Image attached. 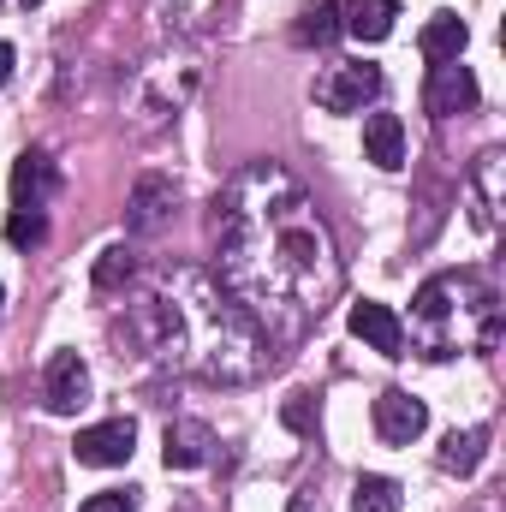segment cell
Listing matches in <instances>:
<instances>
[{"label": "cell", "mask_w": 506, "mask_h": 512, "mask_svg": "<svg viewBox=\"0 0 506 512\" xmlns=\"http://www.w3.org/2000/svg\"><path fill=\"white\" fill-rule=\"evenodd\" d=\"M215 280L268 334V346L322 322L340 262L286 167L256 161L227 185V197H215Z\"/></svg>", "instance_id": "6da1fadb"}, {"label": "cell", "mask_w": 506, "mask_h": 512, "mask_svg": "<svg viewBox=\"0 0 506 512\" xmlns=\"http://www.w3.org/2000/svg\"><path fill=\"white\" fill-rule=\"evenodd\" d=\"M376 96H381V66H370V60H340L316 78V102L328 114H358Z\"/></svg>", "instance_id": "7a4b0ae2"}, {"label": "cell", "mask_w": 506, "mask_h": 512, "mask_svg": "<svg viewBox=\"0 0 506 512\" xmlns=\"http://www.w3.org/2000/svg\"><path fill=\"white\" fill-rule=\"evenodd\" d=\"M131 447H137V423L131 417H108V423H90L78 441H72V453H78V465H96V471H114V465H126Z\"/></svg>", "instance_id": "3957f363"}, {"label": "cell", "mask_w": 506, "mask_h": 512, "mask_svg": "<svg viewBox=\"0 0 506 512\" xmlns=\"http://www.w3.org/2000/svg\"><path fill=\"white\" fill-rule=\"evenodd\" d=\"M42 405L54 417H72L78 405H90V370L78 352H54L48 370H42Z\"/></svg>", "instance_id": "277c9868"}, {"label": "cell", "mask_w": 506, "mask_h": 512, "mask_svg": "<svg viewBox=\"0 0 506 512\" xmlns=\"http://www.w3.org/2000/svg\"><path fill=\"white\" fill-rule=\"evenodd\" d=\"M423 108L435 120H453V114H471L477 108V78L471 66L447 60V66H429V84H423Z\"/></svg>", "instance_id": "5b68a950"}, {"label": "cell", "mask_w": 506, "mask_h": 512, "mask_svg": "<svg viewBox=\"0 0 506 512\" xmlns=\"http://www.w3.org/2000/svg\"><path fill=\"white\" fill-rule=\"evenodd\" d=\"M423 429H429V405L411 399L405 387H387V393L376 399V435L387 441V447H411Z\"/></svg>", "instance_id": "8992f818"}, {"label": "cell", "mask_w": 506, "mask_h": 512, "mask_svg": "<svg viewBox=\"0 0 506 512\" xmlns=\"http://www.w3.org/2000/svg\"><path fill=\"white\" fill-rule=\"evenodd\" d=\"M346 328H352L370 352H381V358H405V322H399L387 304H376V298H358L352 316H346Z\"/></svg>", "instance_id": "52a82bcc"}, {"label": "cell", "mask_w": 506, "mask_h": 512, "mask_svg": "<svg viewBox=\"0 0 506 512\" xmlns=\"http://www.w3.org/2000/svg\"><path fill=\"white\" fill-rule=\"evenodd\" d=\"M54 185H60V173H54L48 149H24L12 161V209H42L54 197Z\"/></svg>", "instance_id": "ba28073f"}, {"label": "cell", "mask_w": 506, "mask_h": 512, "mask_svg": "<svg viewBox=\"0 0 506 512\" xmlns=\"http://www.w3.org/2000/svg\"><path fill=\"white\" fill-rule=\"evenodd\" d=\"M209 453H215L209 423H197V417L167 423V435H161V459H167V471H197V465H209Z\"/></svg>", "instance_id": "9c48e42d"}, {"label": "cell", "mask_w": 506, "mask_h": 512, "mask_svg": "<svg viewBox=\"0 0 506 512\" xmlns=\"http://www.w3.org/2000/svg\"><path fill=\"white\" fill-rule=\"evenodd\" d=\"M399 18V0H346L340 6V36L352 42H387Z\"/></svg>", "instance_id": "30bf717a"}, {"label": "cell", "mask_w": 506, "mask_h": 512, "mask_svg": "<svg viewBox=\"0 0 506 512\" xmlns=\"http://www.w3.org/2000/svg\"><path fill=\"white\" fill-rule=\"evenodd\" d=\"M167 209H173V179L149 173V179H137V191H131L126 227H131V233H155V227L167 221Z\"/></svg>", "instance_id": "8fae6325"}, {"label": "cell", "mask_w": 506, "mask_h": 512, "mask_svg": "<svg viewBox=\"0 0 506 512\" xmlns=\"http://www.w3.org/2000/svg\"><path fill=\"white\" fill-rule=\"evenodd\" d=\"M465 42H471V30H465V18H459V12H435V18L423 24V36H417V48H423V60H429V66L459 60V54H465Z\"/></svg>", "instance_id": "7c38bea8"}, {"label": "cell", "mask_w": 506, "mask_h": 512, "mask_svg": "<svg viewBox=\"0 0 506 512\" xmlns=\"http://www.w3.org/2000/svg\"><path fill=\"white\" fill-rule=\"evenodd\" d=\"M364 155L376 161L381 173L405 167V126H399V114H370L364 120Z\"/></svg>", "instance_id": "4fadbf2b"}, {"label": "cell", "mask_w": 506, "mask_h": 512, "mask_svg": "<svg viewBox=\"0 0 506 512\" xmlns=\"http://www.w3.org/2000/svg\"><path fill=\"white\" fill-rule=\"evenodd\" d=\"M483 447H489V429H453V435L441 441V471L471 477V471L483 465Z\"/></svg>", "instance_id": "5bb4252c"}, {"label": "cell", "mask_w": 506, "mask_h": 512, "mask_svg": "<svg viewBox=\"0 0 506 512\" xmlns=\"http://www.w3.org/2000/svg\"><path fill=\"white\" fill-rule=\"evenodd\" d=\"M334 36H340V6H334V0L304 6V18L292 24V42H298V48H328Z\"/></svg>", "instance_id": "9a60e30c"}, {"label": "cell", "mask_w": 506, "mask_h": 512, "mask_svg": "<svg viewBox=\"0 0 506 512\" xmlns=\"http://www.w3.org/2000/svg\"><path fill=\"white\" fill-rule=\"evenodd\" d=\"M399 483L393 477H358V489H352V512H399Z\"/></svg>", "instance_id": "2e32d148"}, {"label": "cell", "mask_w": 506, "mask_h": 512, "mask_svg": "<svg viewBox=\"0 0 506 512\" xmlns=\"http://www.w3.org/2000/svg\"><path fill=\"white\" fill-rule=\"evenodd\" d=\"M131 274H137V256H131L126 245H108V251L96 256V274H90V280H96V292H120Z\"/></svg>", "instance_id": "e0dca14e"}, {"label": "cell", "mask_w": 506, "mask_h": 512, "mask_svg": "<svg viewBox=\"0 0 506 512\" xmlns=\"http://www.w3.org/2000/svg\"><path fill=\"white\" fill-rule=\"evenodd\" d=\"M48 239V215L42 209H12V221H6V245L12 251H36Z\"/></svg>", "instance_id": "ac0fdd59"}, {"label": "cell", "mask_w": 506, "mask_h": 512, "mask_svg": "<svg viewBox=\"0 0 506 512\" xmlns=\"http://www.w3.org/2000/svg\"><path fill=\"white\" fill-rule=\"evenodd\" d=\"M447 298H453V280H447V274H441V280H423V292H417V316H423V322H447V310H453Z\"/></svg>", "instance_id": "d6986e66"}, {"label": "cell", "mask_w": 506, "mask_h": 512, "mask_svg": "<svg viewBox=\"0 0 506 512\" xmlns=\"http://www.w3.org/2000/svg\"><path fill=\"white\" fill-rule=\"evenodd\" d=\"M280 417H286V429L310 435V429H316V405H310V393H292V399L280 405Z\"/></svg>", "instance_id": "ffe728a7"}, {"label": "cell", "mask_w": 506, "mask_h": 512, "mask_svg": "<svg viewBox=\"0 0 506 512\" xmlns=\"http://www.w3.org/2000/svg\"><path fill=\"white\" fill-rule=\"evenodd\" d=\"M78 512H137V489H102V495H90Z\"/></svg>", "instance_id": "44dd1931"}, {"label": "cell", "mask_w": 506, "mask_h": 512, "mask_svg": "<svg viewBox=\"0 0 506 512\" xmlns=\"http://www.w3.org/2000/svg\"><path fill=\"white\" fill-rule=\"evenodd\" d=\"M286 512H328L322 501H316V489H298L292 501H286Z\"/></svg>", "instance_id": "7402d4cb"}, {"label": "cell", "mask_w": 506, "mask_h": 512, "mask_svg": "<svg viewBox=\"0 0 506 512\" xmlns=\"http://www.w3.org/2000/svg\"><path fill=\"white\" fill-rule=\"evenodd\" d=\"M12 60H18V54H12V42H0V84L12 78Z\"/></svg>", "instance_id": "603a6c76"}, {"label": "cell", "mask_w": 506, "mask_h": 512, "mask_svg": "<svg viewBox=\"0 0 506 512\" xmlns=\"http://www.w3.org/2000/svg\"><path fill=\"white\" fill-rule=\"evenodd\" d=\"M24 6H42V0H24Z\"/></svg>", "instance_id": "cb8c5ba5"}, {"label": "cell", "mask_w": 506, "mask_h": 512, "mask_svg": "<svg viewBox=\"0 0 506 512\" xmlns=\"http://www.w3.org/2000/svg\"><path fill=\"white\" fill-rule=\"evenodd\" d=\"M0 304H6V286H0Z\"/></svg>", "instance_id": "d4e9b609"}]
</instances>
